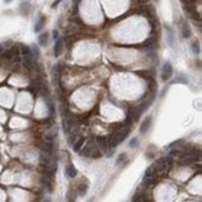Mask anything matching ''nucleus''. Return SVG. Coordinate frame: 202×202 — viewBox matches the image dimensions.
Wrapping results in <instances>:
<instances>
[{
    "mask_svg": "<svg viewBox=\"0 0 202 202\" xmlns=\"http://www.w3.org/2000/svg\"><path fill=\"white\" fill-rule=\"evenodd\" d=\"M81 156L84 157H100V151L97 150L95 141L90 140L85 145V147L81 151Z\"/></svg>",
    "mask_w": 202,
    "mask_h": 202,
    "instance_id": "nucleus-1",
    "label": "nucleus"
},
{
    "mask_svg": "<svg viewBox=\"0 0 202 202\" xmlns=\"http://www.w3.org/2000/svg\"><path fill=\"white\" fill-rule=\"evenodd\" d=\"M126 135H127V132L125 131V130H119V131L114 132V134L109 137V145H110V147H116L117 145L121 144V142L125 140Z\"/></svg>",
    "mask_w": 202,
    "mask_h": 202,
    "instance_id": "nucleus-2",
    "label": "nucleus"
},
{
    "mask_svg": "<svg viewBox=\"0 0 202 202\" xmlns=\"http://www.w3.org/2000/svg\"><path fill=\"white\" fill-rule=\"evenodd\" d=\"M75 126H76L75 116L71 112H69L67 116H65V119H64V130H65V132H70Z\"/></svg>",
    "mask_w": 202,
    "mask_h": 202,
    "instance_id": "nucleus-3",
    "label": "nucleus"
},
{
    "mask_svg": "<svg viewBox=\"0 0 202 202\" xmlns=\"http://www.w3.org/2000/svg\"><path fill=\"white\" fill-rule=\"evenodd\" d=\"M172 76V66L169 61L165 62V65L162 67V80H169L170 78Z\"/></svg>",
    "mask_w": 202,
    "mask_h": 202,
    "instance_id": "nucleus-4",
    "label": "nucleus"
},
{
    "mask_svg": "<svg viewBox=\"0 0 202 202\" xmlns=\"http://www.w3.org/2000/svg\"><path fill=\"white\" fill-rule=\"evenodd\" d=\"M96 140H97V142H99V146H100V149L102 151H107L110 149L109 137H106V136H99V137H96Z\"/></svg>",
    "mask_w": 202,
    "mask_h": 202,
    "instance_id": "nucleus-5",
    "label": "nucleus"
},
{
    "mask_svg": "<svg viewBox=\"0 0 202 202\" xmlns=\"http://www.w3.org/2000/svg\"><path fill=\"white\" fill-rule=\"evenodd\" d=\"M62 50H64V43H62L61 39H56L55 45H54V55L55 56H60Z\"/></svg>",
    "mask_w": 202,
    "mask_h": 202,
    "instance_id": "nucleus-6",
    "label": "nucleus"
},
{
    "mask_svg": "<svg viewBox=\"0 0 202 202\" xmlns=\"http://www.w3.org/2000/svg\"><path fill=\"white\" fill-rule=\"evenodd\" d=\"M165 29H166V33H167V35H166L167 36L166 38L167 44H169L170 46H173V43H175V34H173V30L171 29L169 25H166Z\"/></svg>",
    "mask_w": 202,
    "mask_h": 202,
    "instance_id": "nucleus-7",
    "label": "nucleus"
},
{
    "mask_svg": "<svg viewBox=\"0 0 202 202\" xmlns=\"http://www.w3.org/2000/svg\"><path fill=\"white\" fill-rule=\"evenodd\" d=\"M166 166H167V162H166V158H160L154 164V167L156 172H162L166 170Z\"/></svg>",
    "mask_w": 202,
    "mask_h": 202,
    "instance_id": "nucleus-8",
    "label": "nucleus"
},
{
    "mask_svg": "<svg viewBox=\"0 0 202 202\" xmlns=\"http://www.w3.org/2000/svg\"><path fill=\"white\" fill-rule=\"evenodd\" d=\"M181 33H182V36H184V38H186V39L191 38V35H192L191 27H190V25L187 24L186 21H184V23H182V26H181Z\"/></svg>",
    "mask_w": 202,
    "mask_h": 202,
    "instance_id": "nucleus-9",
    "label": "nucleus"
},
{
    "mask_svg": "<svg viewBox=\"0 0 202 202\" xmlns=\"http://www.w3.org/2000/svg\"><path fill=\"white\" fill-rule=\"evenodd\" d=\"M151 121H152V117L151 116H147L144 120V122L141 124V127H140V132H141V134H146V132L149 131V129L151 126Z\"/></svg>",
    "mask_w": 202,
    "mask_h": 202,
    "instance_id": "nucleus-10",
    "label": "nucleus"
},
{
    "mask_svg": "<svg viewBox=\"0 0 202 202\" xmlns=\"http://www.w3.org/2000/svg\"><path fill=\"white\" fill-rule=\"evenodd\" d=\"M19 10H20V13H21L23 15H29V13L31 11V4L27 3V1H24V3L20 4Z\"/></svg>",
    "mask_w": 202,
    "mask_h": 202,
    "instance_id": "nucleus-11",
    "label": "nucleus"
},
{
    "mask_svg": "<svg viewBox=\"0 0 202 202\" xmlns=\"http://www.w3.org/2000/svg\"><path fill=\"white\" fill-rule=\"evenodd\" d=\"M65 175L69 177V178H74L76 175H78V171H76V169L73 166V165H67L65 167Z\"/></svg>",
    "mask_w": 202,
    "mask_h": 202,
    "instance_id": "nucleus-12",
    "label": "nucleus"
},
{
    "mask_svg": "<svg viewBox=\"0 0 202 202\" xmlns=\"http://www.w3.org/2000/svg\"><path fill=\"white\" fill-rule=\"evenodd\" d=\"M135 119H137V116H136V114H135V111L130 109V110L127 111L126 119H125V124H126V125H131L132 121H134Z\"/></svg>",
    "mask_w": 202,
    "mask_h": 202,
    "instance_id": "nucleus-13",
    "label": "nucleus"
},
{
    "mask_svg": "<svg viewBox=\"0 0 202 202\" xmlns=\"http://www.w3.org/2000/svg\"><path fill=\"white\" fill-rule=\"evenodd\" d=\"M44 24H45V18H44V16H40V19L38 20L36 24H35V27H34V31H35V33H39V31L44 27Z\"/></svg>",
    "mask_w": 202,
    "mask_h": 202,
    "instance_id": "nucleus-14",
    "label": "nucleus"
},
{
    "mask_svg": "<svg viewBox=\"0 0 202 202\" xmlns=\"http://www.w3.org/2000/svg\"><path fill=\"white\" fill-rule=\"evenodd\" d=\"M84 144H85V138L84 137H81V138H79L78 141H76L75 144H74V146H73V149H74V151H76V152H79L80 150H81V147L84 146Z\"/></svg>",
    "mask_w": 202,
    "mask_h": 202,
    "instance_id": "nucleus-15",
    "label": "nucleus"
},
{
    "mask_svg": "<svg viewBox=\"0 0 202 202\" xmlns=\"http://www.w3.org/2000/svg\"><path fill=\"white\" fill-rule=\"evenodd\" d=\"M39 44L41 45V46H46L47 45V43H49V35L46 33H44V34H41V35L39 36Z\"/></svg>",
    "mask_w": 202,
    "mask_h": 202,
    "instance_id": "nucleus-16",
    "label": "nucleus"
},
{
    "mask_svg": "<svg viewBox=\"0 0 202 202\" xmlns=\"http://www.w3.org/2000/svg\"><path fill=\"white\" fill-rule=\"evenodd\" d=\"M126 161H127V155L126 154H120L119 156H117V158H116V165L117 166H121L124 164H126Z\"/></svg>",
    "mask_w": 202,
    "mask_h": 202,
    "instance_id": "nucleus-17",
    "label": "nucleus"
},
{
    "mask_svg": "<svg viewBox=\"0 0 202 202\" xmlns=\"http://www.w3.org/2000/svg\"><path fill=\"white\" fill-rule=\"evenodd\" d=\"M87 189H89L87 184H81V185H79V186H78V193L80 195V196H84V195L86 193Z\"/></svg>",
    "mask_w": 202,
    "mask_h": 202,
    "instance_id": "nucleus-18",
    "label": "nucleus"
},
{
    "mask_svg": "<svg viewBox=\"0 0 202 202\" xmlns=\"http://www.w3.org/2000/svg\"><path fill=\"white\" fill-rule=\"evenodd\" d=\"M154 180H155V176H145L144 177V185L152 186V184H154Z\"/></svg>",
    "mask_w": 202,
    "mask_h": 202,
    "instance_id": "nucleus-19",
    "label": "nucleus"
},
{
    "mask_svg": "<svg viewBox=\"0 0 202 202\" xmlns=\"http://www.w3.org/2000/svg\"><path fill=\"white\" fill-rule=\"evenodd\" d=\"M145 176H156V170H155V167L154 165H151L147 170H146L145 172Z\"/></svg>",
    "mask_w": 202,
    "mask_h": 202,
    "instance_id": "nucleus-20",
    "label": "nucleus"
},
{
    "mask_svg": "<svg viewBox=\"0 0 202 202\" xmlns=\"http://www.w3.org/2000/svg\"><path fill=\"white\" fill-rule=\"evenodd\" d=\"M30 49H31V54H33V56H34V59H35V60H36V59L39 58V55H40V53H39V49L36 47V45H33V46H31Z\"/></svg>",
    "mask_w": 202,
    "mask_h": 202,
    "instance_id": "nucleus-21",
    "label": "nucleus"
},
{
    "mask_svg": "<svg viewBox=\"0 0 202 202\" xmlns=\"http://www.w3.org/2000/svg\"><path fill=\"white\" fill-rule=\"evenodd\" d=\"M129 146H130V147H131V149H135V147H137V146H138V138L134 137V138H132V140L130 141Z\"/></svg>",
    "mask_w": 202,
    "mask_h": 202,
    "instance_id": "nucleus-22",
    "label": "nucleus"
},
{
    "mask_svg": "<svg viewBox=\"0 0 202 202\" xmlns=\"http://www.w3.org/2000/svg\"><path fill=\"white\" fill-rule=\"evenodd\" d=\"M192 53H193L195 55L200 53V45H198L197 43H193V44H192Z\"/></svg>",
    "mask_w": 202,
    "mask_h": 202,
    "instance_id": "nucleus-23",
    "label": "nucleus"
},
{
    "mask_svg": "<svg viewBox=\"0 0 202 202\" xmlns=\"http://www.w3.org/2000/svg\"><path fill=\"white\" fill-rule=\"evenodd\" d=\"M74 195H76V191H73V190H70V191H69V192H67V200H69V201H73V200H75Z\"/></svg>",
    "mask_w": 202,
    "mask_h": 202,
    "instance_id": "nucleus-24",
    "label": "nucleus"
},
{
    "mask_svg": "<svg viewBox=\"0 0 202 202\" xmlns=\"http://www.w3.org/2000/svg\"><path fill=\"white\" fill-rule=\"evenodd\" d=\"M47 107H49V115L53 116L54 115V106L51 102H47Z\"/></svg>",
    "mask_w": 202,
    "mask_h": 202,
    "instance_id": "nucleus-25",
    "label": "nucleus"
},
{
    "mask_svg": "<svg viewBox=\"0 0 202 202\" xmlns=\"http://www.w3.org/2000/svg\"><path fill=\"white\" fill-rule=\"evenodd\" d=\"M61 1H62V0H55V1L53 3V5H51V8H53V9H55V8H56V6H58Z\"/></svg>",
    "mask_w": 202,
    "mask_h": 202,
    "instance_id": "nucleus-26",
    "label": "nucleus"
},
{
    "mask_svg": "<svg viewBox=\"0 0 202 202\" xmlns=\"http://www.w3.org/2000/svg\"><path fill=\"white\" fill-rule=\"evenodd\" d=\"M53 35H54L53 38H54L55 40H56V39H58V36H59V31H58V30H54V31H53Z\"/></svg>",
    "mask_w": 202,
    "mask_h": 202,
    "instance_id": "nucleus-27",
    "label": "nucleus"
},
{
    "mask_svg": "<svg viewBox=\"0 0 202 202\" xmlns=\"http://www.w3.org/2000/svg\"><path fill=\"white\" fill-rule=\"evenodd\" d=\"M5 51V46L4 44H0V53H4Z\"/></svg>",
    "mask_w": 202,
    "mask_h": 202,
    "instance_id": "nucleus-28",
    "label": "nucleus"
},
{
    "mask_svg": "<svg viewBox=\"0 0 202 202\" xmlns=\"http://www.w3.org/2000/svg\"><path fill=\"white\" fill-rule=\"evenodd\" d=\"M79 1H80V0H73V3H74V4H79Z\"/></svg>",
    "mask_w": 202,
    "mask_h": 202,
    "instance_id": "nucleus-29",
    "label": "nucleus"
},
{
    "mask_svg": "<svg viewBox=\"0 0 202 202\" xmlns=\"http://www.w3.org/2000/svg\"><path fill=\"white\" fill-rule=\"evenodd\" d=\"M4 1H5L6 4H9V3H11V0H4Z\"/></svg>",
    "mask_w": 202,
    "mask_h": 202,
    "instance_id": "nucleus-30",
    "label": "nucleus"
},
{
    "mask_svg": "<svg viewBox=\"0 0 202 202\" xmlns=\"http://www.w3.org/2000/svg\"><path fill=\"white\" fill-rule=\"evenodd\" d=\"M156 1H160V0H156Z\"/></svg>",
    "mask_w": 202,
    "mask_h": 202,
    "instance_id": "nucleus-31",
    "label": "nucleus"
}]
</instances>
